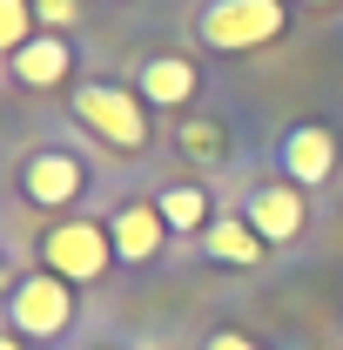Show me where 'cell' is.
Instances as JSON below:
<instances>
[{"label":"cell","mask_w":343,"mask_h":350,"mask_svg":"<svg viewBox=\"0 0 343 350\" xmlns=\"http://www.w3.org/2000/svg\"><path fill=\"white\" fill-rule=\"evenodd\" d=\"M74 122H81L94 142H108L115 155H148L155 148V115H148V101L135 94V81H108V75H94V81L74 88Z\"/></svg>","instance_id":"obj_1"},{"label":"cell","mask_w":343,"mask_h":350,"mask_svg":"<svg viewBox=\"0 0 343 350\" xmlns=\"http://www.w3.org/2000/svg\"><path fill=\"white\" fill-rule=\"evenodd\" d=\"M297 21V0H202L195 7V41L209 54H256L283 41Z\"/></svg>","instance_id":"obj_2"},{"label":"cell","mask_w":343,"mask_h":350,"mask_svg":"<svg viewBox=\"0 0 343 350\" xmlns=\"http://www.w3.org/2000/svg\"><path fill=\"white\" fill-rule=\"evenodd\" d=\"M74 317H81V290H74L68 276H54V269L14 276L7 310H0V323H7L14 337H27V344H61V337L74 330Z\"/></svg>","instance_id":"obj_3"},{"label":"cell","mask_w":343,"mask_h":350,"mask_svg":"<svg viewBox=\"0 0 343 350\" xmlns=\"http://www.w3.org/2000/svg\"><path fill=\"white\" fill-rule=\"evenodd\" d=\"M41 269L68 276L74 290L101 283V276L115 269V243H108V222H101V216H61V222H54V229L41 236Z\"/></svg>","instance_id":"obj_4"},{"label":"cell","mask_w":343,"mask_h":350,"mask_svg":"<svg viewBox=\"0 0 343 350\" xmlns=\"http://www.w3.org/2000/svg\"><path fill=\"white\" fill-rule=\"evenodd\" d=\"M14 189L27 196V209H74L87 196V162L74 148H61V142H34L20 162H14Z\"/></svg>","instance_id":"obj_5"},{"label":"cell","mask_w":343,"mask_h":350,"mask_svg":"<svg viewBox=\"0 0 343 350\" xmlns=\"http://www.w3.org/2000/svg\"><path fill=\"white\" fill-rule=\"evenodd\" d=\"M337 169H343L337 129H323V122H297V129L276 135V175H283V182H297L303 196H310V189H330Z\"/></svg>","instance_id":"obj_6"},{"label":"cell","mask_w":343,"mask_h":350,"mask_svg":"<svg viewBox=\"0 0 343 350\" xmlns=\"http://www.w3.org/2000/svg\"><path fill=\"white\" fill-rule=\"evenodd\" d=\"M243 222L256 229L269 250H283V243H297L303 229H310V196H303L297 182H249L243 189Z\"/></svg>","instance_id":"obj_7"},{"label":"cell","mask_w":343,"mask_h":350,"mask_svg":"<svg viewBox=\"0 0 343 350\" xmlns=\"http://www.w3.org/2000/svg\"><path fill=\"white\" fill-rule=\"evenodd\" d=\"M108 243H115V262L122 269H148V262H162V250H169V222H162V209H155V196L141 202V196H128V202H115L108 209Z\"/></svg>","instance_id":"obj_8"},{"label":"cell","mask_w":343,"mask_h":350,"mask_svg":"<svg viewBox=\"0 0 343 350\" xmlns=\"http://www.w3.org/2000/svg\"><path fill=\"white\" fill-rule=\"evenodd\" d=\"M135 94L148 108H169V115H189L195 94H202V68L182 54V47H155L135 61Z\"/></svg>","instance_id":"obj_9"},{"label":"cell","mask_w":343,"mask_h":350,"mask_svg":"<svg viewBox=\"0 0 343 350\" xmlns=\"http://www.w3.org/2000/svg\"><path fill=\"white\" fill-rule=\"evenodd\" d=\"M74 61H81V47L68 41V34H34V41L7 61V75H14L20 88H34V94H47V88L74 81Z\"/></svg>","instance_id":"obj_10"},{"label":"cell","mask_w":343,"mask_h":350,"mask_svg":"<svg viewBox=\"0 0 343 350\" xmlns=\"http://www.w3.org/2000/svg\"><path fill=\"white\" fill-rule=\"evenodd\" d=\"M195 250H202V262H215V269H262V256H269V243L243 222V209H222V216L195 236Z\"/></svg>","instance_id":"obj_11"},{"label":"cell","mask_w":343,"mask_h":350,"mask_svg":"<svg viewBox=\"0 0 343 350\" xmlns=\"http://www.w3.org/2000/svg\"><path fill=\"white\" fill-rule=\"evenodd\" d=\"M175 148H182L189 169H222V162H229V129H222L215 115H195V108H189V115L175 122Z\"/></svg>","instance_id":"obj_12"},{"label":"cell","mask_w":343,"mask_h":350,"mask_svg":"<svg viewBox=\"0 0 343 350\" xmlns=\"http://www.w3.org/2000/svg\"><path fill=\"white\" fill-rule=\"evenodd\" d=\"M155 209H162V222H169L175 236H202V229L215 222L209 189H202V182H169V189L155 196Z\"/></svg>","instance_id":"obj_13"},{"label":"cell","mask_w":343,"mask_h":350,"mask_svg":"<svg viewBox=\"0 0 343 350\" xmlns=\"http://www.w3.org/2000/svg\"><path fill=\"white\" fill-rule=\"evenodd\" d=\"M41 34V21H34V0H0V54L14 61L20 47Z\"/></svg>","instance_id":"obj_14"},{"label":"cell","mask_w":343,"mask_h":350,"mask_svg":"<svg viewBox=\"0 0 343 350\" xmlns=\"http://www.w3.org/2000/svg\"><path fill=\"white\" fill-rule=\"evenodd\" d=\"M34 21H41V34H74L81 27V0H34Z\"/></svg>","instance_id":"obj_15"},{"label":"cell","mask_w":343,"mask_h":350,"mask_svg":"<svg viewBox=\"0 0 343 350\" xmlns=\"http://www.w3.org/2000/svg\"><path fill=\"white\" fill-rule=\"evenodd\" d=\"M202 350H262L256 337H249V330H236V323H222V330H209V344Z\"/></svg>","instance_id":"obj_16"},{"label":"cell","mask_w":343,"mask_h":350,"mask_svg":"<svg viewBox=\"0 0 343 350\" xmlns=\"http://www.w3.org/2000/svg\"><path fill=\"white\" fill-rule=\"evenodd\" d=\"M0 350H34V344H27V337H14V330L0 323Z\"/></svg>","instance_id":"obj_17"},{"label":"cell","mask_w":343,"mask_h":350,"mask_svg":"<svg viewBox=\"0 0 343 350\" xmlns=\"http://www.w3.org/2000/svg\"><path fill=\"white\" fill-rule=\"evenodd\" d=\"M7 290H14V269H7V262H0V304H7Z\"/></svg>","instance_id":"obj_18"},{"label":"cell","mask_w":343,"mask_h":350,"mask_svg":"<svg viewBox=\"0 0 343 350\" xmlns=\"http://www.w3.org/2000/svg\"><path fill=\"white\" fill-rule=\"evenodd\" d=\"M297 7H343V0H297Z\"/></svg>","instance_id":"obj_19"},{"label":"cell","mask_w":343,"mask_h":350,"mask_svg":"<svg viewBox=\"0 0 343 350\" xmlns=\"http://www.w3.org/2000/svg\"><path fill=\"white\" fill-rule=\"evenodd\" d=\"M101 350H115V344H101Z\"/></svg>","instance_id":"obj_20"}]
</instances>
